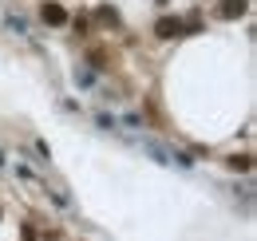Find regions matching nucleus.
I'll list each match as a JSON object with an SVG mask.
<instances>
[{"label": "nucleus", "instance_id": "f257e3e1", "mask_svg": "<svg viewBox=\"0 0 257 241\" xmlns=\"http://www.w3.org/2000/svg\"><path fill=\"white\" fill-rule=\"evenodd\" d=\"M20 24L79 48L75 83L107 95L115 67L151 48L241 36L253 28V0H16Z\"/></svg>", "mask_w": 257, "mask_h": 241}]
</instances>
